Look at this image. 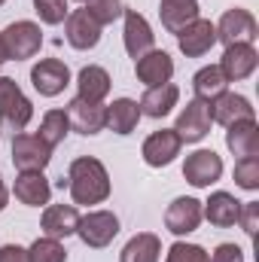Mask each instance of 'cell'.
<instances>
[{"mask_svg": "<svg viewBox=\"0 0 259 262\" xmlns=\"http://www.w3.org/2000/svg\"><path fill=\"white\" fill-rule=\"evenodd\" d=\"M67 189L73 204H101L110 198V174L95 156H79L67 168Z\"/></svg>", "mask_w": 259, "mask_h": 262, "instance_id": "cell-1", "label": "cell"}, {"mask_svg": "<svg viewBox=\"0 0 259 262\" xmlns=\"http://www.w3.org/2000/svg\"><path fill=\"white\" fill-rule=\"evenodd\" d=\"M31 119H34V104L28 101V95L18 89L15 79L0 76V128L18 134L28 128Z\"/></svg>", "mask_w": 259, "mask_h": 262, "instance_id": "cell-2", "label": "cell"}, {"mask_svg": "<svg viewBox=\"0 0 259 262\" xmlns=\"http://www.w3.org/2000/svg\"><path fill=\"white\" fill-rule=\"evenodd\" d=\"M0 40H3V49H6V58L9 61H28V58H34L40 52L43 31H40L37 21L21 18V21L6 25V31L0 34Z\"/></svg>", "mask_w": 259, "mask_h": 262, "instance_id": "cell-3", "label": "cell"}, {"mask_svg": "<svg viewBox=\"0 0 259 262\" xmlns=\"http://www.w3.org/2000/svg\"><path fill=\"white\" fill-rule=\"evenodd\" d=\"M76 235L85 247L92 250H101V247H110L113 238L119 235V216L113 210H89L85 216H79V226H76Z\"/></svg>", "mask_w": 259, "mask_h": 262, "instance_id": "cell-4", "label": "cell"}, {"mask_svg": "<svg viewBox=\"0 0 259 262\" xmlns=\"http://www.w3.org/2000/svg\"><path fill=\"white\" fill-rule=\"evenodd\" d=\"M217 28V43L223 46H232V43H253L259 37V25L253 18L250 9H241V6H232L223 12V18L213 25Z\"/></svg>", "mask_w": 259, "mask_h": 262, "instance_id": "cell-5", "label": "cell"}, {"mask_svg": "<svg viewBox=\"0 0 259 262\" xmlns=\"http://www.w3.org/2000/svg\"><path fill=\"white\" fill-rule=\"evenodd\" d=\"M52 162V146L40 140V134L18 131L12 137V165L18 171H43Z\"/></svg>", "mask_w": 259, "mask_h": 262, "instance_id": "cell-6", "label": "cell"}, {"mask_svg": "<svg viewBox=\"0 0 259 262\" xmlns=\"http://www.w3.org/2000/svg\"><path fill=\"white\" fill-rule=\"evenodd\" d=\"M210 125H213V119H210V107L204 104V101H186V107L177 113V137L183 140V143H198V140H204L207 134H210Z\"/></svg>", "mask_w": 259, "mask_h": 262, "instance_id": "cell-7", "label": "cell"}, {"mask_svg": "<svg viewBox=\"0 0 259 262\" xmlns=\"http://www.w3.org/2000/svg\"><path fill=\"white\" fill-rule=\"evenodd\" d=\"M183 177L195 189H207L210 183H217L223 177V159L213 149H195L183 162Z\"/></svg>", "mask_w": 259, "mask_h": 262, "instance_id": "cell-8", "label": "cell"}, {"mask_svg": "<svg viewBox=\"0 0 259 262\" xmlns=\"http://www.w3.org/2000/svg\"><path fill=\"white\" fill-rule=\"evenodd\" d=\"M180 146H183V140L177 137V131L162 128V131H153V134L143 140L140 156H143V162H146L149 168H168V165L180 156Z\"/></svg>", "mask_w": 259, "mask_h": 262, "instance_id": "cell-9", "label": "cell"}, {"mask_svg": "<svg viewBox=\"0 0 259 262\" xmlns=\"http://www.w3.org/2000/svg\"><path fill=\"white\" fill-rule=\"evenodd\" d=\"M31 85L43 98H55L70 85V70L61 58H43L31 67Z\"/></svg>", "mask_w": 259, "mask_h": 262, "instance_id": "cell-10", "label": "cell"}, {"mask_svg": "<svg viewBox=\"0 0 259 262\" xmlns=\"http://www.w3.org/2000/svg\"><path fill=\"white\" fill-rule=\"evenodd\" d=\"M201 201L192 195H180L174 198L171 204H168V210H165V229L171 232V235H177V238H183V235H189L195 232L198 226H201Z\"/></svg>", "mask_w": 259, "mask_h": 262, "instance_id": "cell-11", "label": "cell"}, {"mask_svg": "<svg viewBox=\"0 0 259 262\" xmlns=\"http://www.w3.org/2000/svg\"><path fill=\"white\" fill-rule=\"evenodd\" d=\"M256 64H259V52L253 49V43H232V46H226L217 67L223 70L226 82H241V79L253 76Z\"/></svg>", "mask_w": 259, "mask_h": 262, "instance_id": "cell-12", "label": "cell"}, {"mask_svg": "<svg viewBox=\"0 0 259 262\" xmlns=\"http://www.w3.org/2000/svg\"><path fill=\"white\" fill-rule=\"evenodd\" d=\"M207 107H210V119L226 125V128L235 125V122H244V119H256V110H253L250 98H244L238 92H229V89L223 95H217Z\"/></svg>", "mask_w": 259, "mask_h": 262, "instance_id": "cell-13", "label": "cell"}, {"mask_svg": "<svg viewBox=\"0 0 259 262\" xmlns=\"http://www.w3.org/2000/svg\"><path fill=\"white\" fill-rule=\"evenodd\" d=\"M101 25L85 12V6L82 9H70V15L64 18V37L67 43L73 46V49H79V52H89V49H95L98 43H101Z\"/></svg>", "mask_w": 259, "mask_h": 262, "instance_id": "cell-14", "label": "cell"}, {"mask_svg": "<svg viewBox=\"0 0 259 262\" xmlns=\"http://www.w3.org/2000/svg\"><path fill=\"white\" fill-rule=\"evenodd\" d=\"M177 46L186 58H201L207 55L213 46H217V28L210 18H195L192 25H186L180 34H177Z\"/></svg>", "mask_w": 259, "mask_h": 262, "instance_id": "cell-15", "label": "cell"}, {"mask_svg": "<svg viewBox=\"0 0 259 262\" xmlns=\"http://www.w3.org/2000/svg\"><path fill=\"white\" fill-rule=\"evenodd\" d=\"M122 18H125V28H122L125 52L137 61L140 55H146L149 49H156V34H153L149 21H146L137 9H125V12H122Z\"/></svg>", "mask_w": 259, "mask_h": 262, "instance_id": "cell-16", "label": "cell"}, {"mask_svg": "<svg viewBox=\"0 0 259 262\" xmlns=\"http://www.w3.org/2000/svg\"><path fill=\"white\" fill-rule=\"evenodd\" d=\"M67 119H70V128L92 137V134H101L107 128V107L104 104H92V101H82V98H73L67 104Z\"/></svg>", "mask_w": 259, "mask_h": 262, "instance_id": "cell-17", "label": "cell"}, {"mask_svg": "<svg viewBox=\"0 0 259 262\" xmlns=\"http://www.w3.org/2000/svg\"><path fill=\"white\" fill-rule=\"evenodd\" d=\"M134 73H137V79L146 89L162 85V82H171V76H174V58L165 49H149L146 55H140L134 61Z\"/></svg>", "mask_w": 259, "mask_h": 262, "instance_id": "cell-18", "label": "cell"}, {"mask_svg": "<svg viewBox=\"0 0 259 262\" xmlns=\"http://www.w3.org/2000/svg\"><path fill=\"white\" fill-rule=\"evenodd\" d=\"M12 195L18 198L25 207H43L52 198V186H49V180H46L43 171H18Z\"/></svg>", "mask_w": 259, "mask_h": 262, "instance_id": "cell-19", "label": "cell"}, {"mask_svg": "<svg viewBox=\"0 0 259 262\" xmlns=\"http://www.w3.org/2000/svg\"><path fill=\"white\" fill-rule=\"evenodd\" d=\"M76 226H79V210H76V204H49V207L43 210V216H40L43 235L58 238V241L76 235Z\"/></svg>", "mask_w": 259, "mask_h": 262, "instance_id": "cell-20", "label": "cell"}, {"mask_svg": "<svg viewBox=\"0 0 259 262\" xmlns=\"http://www.w3.org/2000/svg\"><path fill=\"white\" fill-rule=\"evenodd\" d=\"M180 101V89L174 82H162V85H153L143 92V98L137 101L140 107V116H149V119H162L168 116Z\"/></svg>", "mask_w": 259, "mask_h": 262, "instance_id": "cell-21", "label": "cell"}, {"mask_svg": "<svg viewBox=\"0 0 259 262\" xmlns=\"http://www.w3.org/2000/svg\"><path fill=\"white\" fill-rule=\"evenodd\" d=\"M238 210H241V201L232 195V192H223V189L213 192V195L201 204V216H204L210 226H217V229L235 226V223H238Z\"/></svg>", "mask_w": 259, "mask_h": 262, "instance_id": "cell-22", "label": "cell"}, {"mask_svg": "<svg viewBox=\"0 0 259 262\" xmlns=\"http://www.w3.org/2000/svg\"><path fill=\"white\" fill-rule=\"evenodd\" d=\"M110 85H113L110 73L98 64H89L76 73V98H82V101L104 104V98L110 95Z\"/></svg>", "mask_w": 259, "mask_h": 262, "instance_id": "cell-23", "label": "cell"}, {"mask_svg": "<svg viewBox=\"0 0 259 262\" xmlns=\"http://www.w3.org/2000/svg\"><path fill=\"white\" fill-rule=\"evenodd\" d=\"M226 146L232 156L247 159V156H259V125L256 119H244L226 128Z\"/></svg>", "mask_w": 259, "mask_h": 262, "instance_id": "cell-24", "label": "cell"}, {"mask_svg": "<svg viewBox=\"0 0 259 262\" xmlns=\"http://www.w3.org/2000/svg\"><path fill=\"white\" fill-rule=\"evenodd\" d=\"M159 18L165 31L180 34L186 25L198 18V0H159Z\"/></svg>", "mask_w": 259, "mask_h": 262, "instance_id": "cell-25", "label": "cell"}, {"mask_svg": "<svg viewBox=\"0 0 259 262\" xmlns=\"http://www.w3.org/2000/svg\"><path fill=\"white\" fill-rule=\"evenodd\" d=\"M162 259V241L153 232H137L122 247L119 262H159Z\"/></svg>", "mask_w": 259, "mask_h": 262, "instance_id": "cell-26", "label": "cell"}, {"mask_svg": "<svg viewBox=\"0 0 259 262\" xmlns=\"http://www.w3.org/2000/svg\"><path fill=\"white\" fill-rule=\"evenodd\" d=\"M140 122V107L131 98H116L113 104H107V128L116 134H131Z\"/></svg>", "mask_w": 259, "mask_h": 262, "instance_id": "cell-27", "label": "cell"}, {"mask_svg": "<svg viewBox=\"0 0 259 262\" xmlns=\"http://www.w3.org/2000/svg\"><path fill=\"white\" fill-rule=\"evenodd\" d=\"M226 76H223V70L217 64H210V67H201L198 73L192 76V92H195V98L198 101H204V104H210L217 95H223L226 92Z\"/></svg>", "mask_w": 259, "mask_h": 262, "instance_id": "cell-28", "label": "cell"}, {"mask_svg": "<svg viewBox=\"0 0 259 262\" xmlns=\"http://www.w3.org/2000/svg\"><path fill=\"white\" fill-rule=\"evenodd\" d=\"M37 134H40V140L49 143L52 149H55L58 143H64V137L70 134V119H67V113L64 110H46Z\"/></svg>", "mask_w": 259, "mask_h": 262, "instance_id": "cell-29", "label": "cell"}, {"mask_svg": "<svg viewBox=\"0 0 259 262\" xmlns=\"http://www.w3.org/2000/svg\"><path fill=\"white\" fill-rule=\"evenodd\" d=\"M28 256H31V262H67V250L58 238L43 235L28 247Z\"/></svg>", "mask_w": 259, "mask_h": 262, "instance_id": "cell-30", "label": "cell"}, {"mask_svg": "<svg viewBox=\"0 0 259 262\" xmlns=\"http://www.w3.org/2000/svg\"><path fill=\"white\" fill-rule=\"evenodd\" d=\"M85 12L104 28V25H113L116 18H122L125 3L122 0H85Z\"/></svg>", "mask_w": 259, "mask_h": 262, "instance_id": "cell-31", "label": "cell"}, {"mask_svg": "<svg viewBox=\"0 0 259 262\" xmlns=\"http://www.w3.org/2000/svg\"><path fill=\"white\" fill-rule=\"evenodd\" d=\"M235 183L247 192L259 189V156H247L235 162Z\"/></svg>", "mask_w": 259, "mask_h": 262, "instance_id": "cell-32", "label": "cell"}, {"mask_svg": "<svg viewBox=\"0 0 259 262\" xmlns=\"http://www.w3.org/2000/svg\"><path fill=\"white\" fill-rule=\"evenodd\" d=\"M34 12L40 15L43 25H61L70 15L67 0H34Z\"/></svg>", "mask_w": 259, "mask_h": 262, "instance_id": "cell-33", "label": "cell"}, {"mask_svg": "<svg viewBox=\"0 0 259 262\" xmlns=\"http://www.w3.org/2000/svg\"><path fill=\"white\" fill-rule=\"evenodd\" d=\"M165 262H210V256H207V250H204L201 244L177 241V244H171V250H168Z\"/></svg>", "mask_w": 259, "mask_h": 262, "instance_id": "cell-34", "label": "cell"}, {"mask_svg": "<svg viewBox=\"0 0 259 262\" xmlns=\"http://www.w3.org/2000/svg\"><path fill=\"white\" fill-rule=\"evenodd\" d=\"M238 223H241V229H244V235H247V238H256V229H259V201H241Z\"/></svg>", "mask_w": 259, "mask_h": 262, "instance_id": "cell-35", "label": "cell"}, {"mask_svg": "<svg viewBox=\"0 0 259 262\" xmlns=\"http://www.w3.org/2000/svg\"><path fill=\"white\" fill-rule=\"evenodd\" d=\"M210 262H244V250L238 244H220L213 253H207Z\"/></svg>", "mask_w": 259, "mask_h": 262, "instance_id": "cell-36", "label": "cell"}, {"mask_svg": "<svg viewBox=\"0 0 259 262\" xmlns=\"http://www.w3.org/2000/svg\"><path fill=\"white\" fill-rule=\"evenodd\" d=\"M0 262H31L28 247H21V244H3L0 247Z\"/></svg>", "mask_w": 259, "mask_h": 262, "instance_id": "cell-37", "label": "cell"}, {"mask_svg": "<svg viewBox=\"0 0 259 262\" xmlns=\"http://www.w3.org/2000/svg\"><path fill=\"white\" fill-rule=\"evenodd\" d=\"M6 201H9V192H6V186H3V177H0V213H3V207H6Z\"/></svg>", "mask_w": 259, "mask_h": 262, "instance_id": "cell-38", "label": "cell"}, {"mask_svg": "<svg viewBox=\"0 0 259 262\" xmlns=\"http://www.w3.org/2000/svg\"><path fill=\"white\" fill-rule=\"evenodd\" d=\"M6 61H9V58H6V49H3V40H0V67L6 64Z\"/></svg>", "mask_w": 259, "mask_h": 262, "instance_id": "cell-39", "label": "cell"}, {"mask_svg": "<svg viewBox=\"0 0 259 262\" xmlns=\"http://www.w3.org/2000/svg\"><path fill=\"white\" fill-rule=\"evenodd\" d=\"M3 3H6V0H0V6H3Z\"/></svg>", "mask_w": 259, "mask_h": 262, "instance_id": "cell-40", "label": "cell"}, {"mask_svg": "<svg viewBox=\"0 0 259 262\" xmlns=\"http://www.w3.org/2000/svg\"><path fill=\"white\" fill-rule=\"evenodd\" d=\"M79 3H85V0H79Z\"/></svg>", "mask_w": 259, "mask_h": 262, "instance_id": "cell-41", "label": "cell"}]
</instances>
